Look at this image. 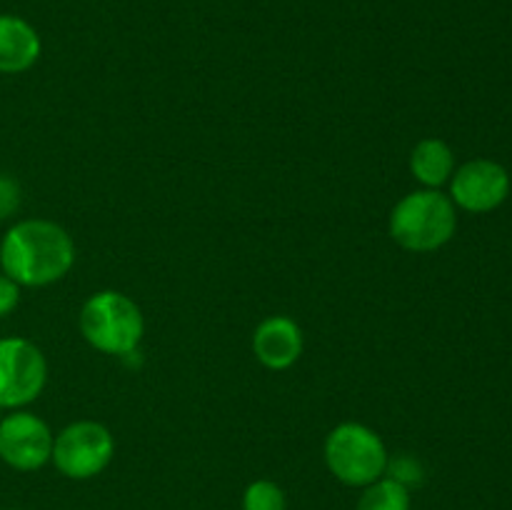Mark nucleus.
I'll return each mask as SVG.
<instances>
[{"mask_svg":"<svg viewBox=\"0 0 512 510\" xmlns=\"http://www.w3.org/2000/svg\"><path fill=\"white\" fill-rule=\"evenodd\" d=\"M303 330L288 315H270L255 328L253 353L268 370H288L303 355Z\"/></svg>","mask_w":512,"mask_h":510,"instance_id":"9","label":"nucleus"},{"mask_svg":"<svg viewBox=\"0 0 512 510\" xmlns=\"http://www.w3.org/2000/svg\"><path fill=\"white\" fill-rule=\"evenodd\" d=\"M385 473H390L388 478L398 480V483H403L405 488H410L413 483H420V480H423L420 465L410 458H400L395 460V463H388V470H385Z\"/></svg>","mask_w":512,"mask_h":510,"instance_id":"15","label":"nucleus"},{"mask_svg":"<svg viewBox=\"0 0 512 510\" xmlns=\"http://www.w3.org/2000/svg\"><path fill=\"white\" fill-rule=\"evenodd\" d=\"M0 420H3V408H0Z\"/></svg>","mask_w":512,"mask_h":510,"instance_id":"17","label":"nucleus"},{"mask_svg":"<svg viewBox=\"0 0 512 510\" xmlns=\"http://www.w3.org/2000/svg\"><path fill=\"white\" fill-rule=\"evenodd\" d=\"M75 265V243L63 225L28 218L10 225L0 240V268L20 288H45Z\"/></svg>","mask_w":512,"mask_h":510,"instance_id":"1","label":"nucleus"},{"mask_svg":"<svg viewBox=\"0 0 512 510\" xmlns=\"http://www.w3.org/2000/svg\"><path fill=\"white\" fill-rule=\"evenodd\" d=\"M410 173L425 188L438 190L455 173V155L450 145L440 138H425L410 153Z\"/></svg>","mask_w":512,"mask_h":510,"instance_id":"11","label":"nucleus"},{"mask_svg":"<svg viewBox=\"0 0 512 510\" xmlns=\"http://www.w3.org/2000/svg\"><path fill=\"white\" fill-rule=\"evenodd\" d=\"M78 325L88 345L105 355H130L145 333L143 313L135 300L118 290L90 295L80 308Z\"/></svg>","mask_w":512,"mask_h":510,"instance_id":"3","label":"nucleus"},{"mask_svg":"<svg viewBox=\"0 0 512 510\" xmlns=\"http://www.w3.org/2000/svg\"><path fill=\"white\" fill-rule=\"evenodd\" d=\"M53 430L30 410H10L0 420V460L20 473H33L50 463Z\"/></svg>","mask_w":512,"mask_h":510,"instance_id":"7","label":"nucleus"},{"mask_svg":"<svg viewBox=\"0 0 512 510\" xmlns=\"http://www.w3.org/2000/svg\"><path fill=\"white\" fill-rule=\"evenodd\" d=\"M510 193V175L495 160H470L450 178V200L468 213H490L505 203Z\"/></svg>","mask_w":512,"mask_h":510,"instance_id":"8","label":"nucleus"},{"mask_svg":"<svg viewBox=\"0 0 512 510\" xmlns=\"http://www.w3.org/2000/svg\"><path fill=\"white\" fill-rule=\"evenodd\" d=\"M458 228V215L450 195L425 188L408 193L390 213V238L410 253H433L443 248Z\"/></svg>","mask_w":512,"mask_h":510,"instance_id":"2","label":"nucleus"},{"mask_svg":"<svg viewBox=\"0 0 512 510\" xmlns=\"http://www.w3.org/2000/svg\"><path fill=\"white\" fill-rule=\"evenodd\" d=\"M20 200H23V190L18 180L8 173H0V223L18 213Z\"/></svg>","mask_w":512,"mask_h":510,"instance_id":"14","label":"nucleus"},{"mask_svg":"<svg viewBox=\"0 0 512 510\" xmlns=\"http://www.w3.org/2000/svg\"><path fill=\"white\" fill-rule=\"evenodd\" d=\"M288 500H285L283 488L273 480H253L243 493V510H285Z\"/></svg>","mask_w":512,"mask_h":510,"instance_id":"13","label":"nucleus"},{"mask_svg":"<svg viewBox=\"0 0 512 510\" xmlns=\"http://www.w3.org/2000/svg\"><path fill=\"white\" fill-rule=\"evenodd\" d=\"M43 43L33 25L13 13H0V75H18L33 68Z\"/></svg>","mask_w":512,"mask_h":510,"instance_id":"10","label":"nucleus"},{"mask_svg":"<svg viewBox=\"0 0 512 510\" xmlns=\"http://www.w3.org/2000/svg\"><path fill=\"white\" fill-rule=\"evenodd\" d=\"M115 455V438L103 423L75 420L53 440L50 463L70 480H88L103 473Z\"/></svg>","mask_w":512,"mask_h":510,"instance_id":"5","label":"nucleus"},{"mask_svg":"<svg viewBox=\"0 0 512 510\" xmlns=\"http://www.w3.org/2000/svg\"><path fill=\"white\" fill-rule=\"evenodd\" d=\"M48 383V360L28 338H0V408L20 410Z\"/></svg>","mask_w":512,"mask_h":510,"instance_id":"6","label":"nucleus"},{"mask_svg":"<svg viewBox=\"0 0 512 510\" xmlns=\"http://www.w3.org/2000/svg\"><path fill=\"white\" fill-rule=\"evenodd\" d=\"M325 465L350 488H365L385 475L388 448L373 428L363 423H340L325 438Z\"/></svg>","mask_w":512,"mask_h":510,"instance_id":"4","label":"nucleus"},{"mask_svg":"<svg viewBox=\"0 0 512 510\" xmlns=\"http://www.w3.org/2000/svg\"><path fill=\"white\" fill-rule=\"evenodd\" d=\"M8 510H23V508H8Z\"/></svg>","mask_w":512,"mask_h":510,"instance_id":"18","label":"nucleus"},{"mask_svg":"<svg viewBox=\"0 0 512 510\" xmlns=\"http://www.w3.org/2000/svg\"><path fill=\"white\" fill-rule=\"evenodd\" d=\"M410 505H413L410 488L383 475L375 483L365 485L355 510H410Z\"/></svg>","mask_w":512,"mask_h":510,"instance_id":"12","label":"nucleus"},{"mask_svg":"<svg viewBox=\"0 0 512 510\" xmlns=\"http://www.w3.org/2000/svg\"><path fill=\"white\" fill-rule=\"evenodd\" d=\"M20 303V285L5 273H0V318L13 313Z\"/></svg>","mask_w":512,"mask_h":510,"instance_id":"16","label":"nucleus"}]
</instances>
